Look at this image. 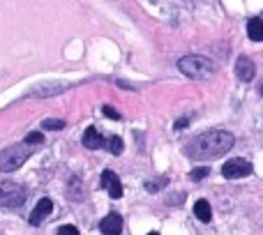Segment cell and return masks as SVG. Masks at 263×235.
<instances>
[{"mask_svg": "<svg viewBox=\"0 0 263 235\" xmlns=\"http://www.w3.org/2000/svg\"><path fill=\"white\" fill-rule=\"evenodd\" d=\"M208 173H210L208 166H196L194 171L190 173V178H192L194 182H199V180H203V178H208Z\"/></svg>", "mask_w": 263, "mask_h": 235, "instance_id": "9a60e30c", "label": "cell"}, {"mask_svg": "<svg viewBox=\"0 0 263 235\" xmlns=\"http://www.w3.org/2000/svg\"><path fill=\"white\" fill-rule=\"evenodd\" d=\"M32 152H35V148H32V145H26V143L5 148L3 152H0V171L12 173V171H16V168H21V164H26Z\"/></svg>", "mask_w": 263, "mask_h": 235, "instance_id": "7a4b0ae2", "label": "cell"}, {"mask_svg": "<svg viewBox=\"0 0 263 235\" xmlns=\"http://www.w3.org/2000/svg\"><path fill=\"white\" fill-rule=\"evenodd\" d=\"M233 134L229 131H205V134H199L190 141V145L185 148V154L194 162H210V159L222 157L224 152L233 148Z\"/></svg>", "mask_w": 263, "mask_h": 235, "instance_id": "6da1fadb", "label": "cell"}, {"mask_svg": "<svg viewBox=\"0 0 263 235\" xmlns=\"http://www.w3.org/2000/svg\"><path fill=\"white\" fill-rule=\"evenodd\" d=\"M252 173V164L247 159L238 157V159H229L227 164L222 166V175L227 180H236V178H245Z\"/></svg>", "mask_w": 263, "mask_h": 235, "instance_id": "5b68a950", "label": "cell"}, {"mask_svg": "<svg viewBox=\"0 0 263 235\" xmlns=\"http://www.w3.org/2000/svg\"><path fill=\"white\" fill-rule=\"evenodd\" d=\"M178 69L190 79H208L215 72V63L203 55H185L178 60Z\"/></svg>", "mask_w": 263, "mask_h": 235, "instance_id": "3957f363", "label": "cell"}, {"mask_svg": "<svg viewBox=\"0 0 263 235\" xmlns=\"http://www.w3.org/2000/svg\"><path fill=\"white\" fill-rule=\"evenodd\" d=\"M236 74H238V79H240V81H252V79H254V74H256V67H254V63H252V58L240 55V58H238V63H236Z\"/></svg>", "mask_w": 263, "mask_h": 235, "instance_id": "ba28073f", "label": "cell"}, {"mask_svg": "<svg viewBox=\"0 0 263 235\" xmlns=\"http://www.w3.org/2000/svg\"><path fill=\"white\" fill-rule=\"evenodd\" d=\"M104 115L111 118V120H118V118H120V113L114 109V106H104Z\"/></svg>", "mask_w": 263, "mask_h": 235, "instance_id": "ac0fdd59", "label": "cell"}, {"mask_svg": "<svg viewBox=\"0 0 263 235\" xmlns=\"http://www.w3.org/2000/svg\"><path fill=\"white\" fill-rule=\"evenodd\" d=\"M42 127H44V129H49V131H58V129H63V127H65V120H55V118H49V120L42 122Z\"/></svg>", "mask_w": 263, "mask_h": 235, "instance_id": "5bb4252c", "label": "cell"}, {"mask_svg": "<svg viewBox=\"0 0 263 235\" xmlns=\"http://www.w3.org/2000/svg\"><path fill=\"white\" fill-rule=\"evenodd\" d=\"M51 210H53V201H51V199H42L40 203L35 205V210L30 212V224H32V226H40L42 219H44Z\"/></svg>", "mask_w": 263, "mask_h": 235, "instance_id": "9c48e42d", "label": "cell"}, {"mask_svg": "<svg viewBox=\"0 0 263 235\" xmlns=\"http://www.w3.org/2000/svg\"><path fill=\"white\" fill-rule=\"evenodd\" d=\"M26 145H32L35 148L37 143H44V136H42V131H30V134L26 136V141H23Z\"/></svg>", "mask_w": 263, "mask_h": 235, "instance_id": "2e32d148", "label": "cell"}, {"mask_svg": "<svg viewBox=\"0 0 263 235\" xmlns=\"http://www.w3.org/2000/svg\"><path fill=\"white\" fill-rule=\"evenodd\" d=\"M100 231L104 235H120L123 233V217L116 214V212L106 214V217L102 219V224H100Z\"/></svg>", "mask_w": 263, "mask_h": 235, "instance_id": "52a82bcc", "label": "cell"}, {"mask_svg": "<svg viewBox=\"0 0 263 235\" xmlns=\"http://www.w3.org/2000/svg\"><path fill=\"white\" fill-rule=\"evenodd\" d=\"M194 214H196V219H201V222L208 224L210 219H213V210H210L208 201H196L194 203Z\"/></svg>", "mask_w": 263, "mask_h": 235, "instance_id": "7c38bea8", "label": "cell"}, {"mask_svg": "<svg viewBox=\"0 0 263 235\" xmlns=\"http://www.w3.org/2000/svg\"><path fill=\"white\" fill-rule=\"evenodd\" d=\"M83 145H86L88 150H97L104 145V139H102V134L95 127H88V129L83 131Z\"/></svg>", "mask_w": 263, "mask_h": 235, "instance_id": "30bf717a", "label": "cell"}, {"mask_svg": "<svg viewBox=\"0 0 263 235\" xmlns=\"http://www.w3.org/2000/svg\"><path fill=\"white\" fill-rule=\"evenodd\" d=\"M100 185L109 191L111 199H120V196H123V185H120L118 175H116L114 171H104V173H102V182H100Z\"/></svg>", "mask_w": 263, "mask_h": 235, "instance_id": "8992f818", "label": "cell"}, {"mask_svg": "<svg viewBox=\"0 0 263 235\" xmlns=\"http://www.w3.org/2000/svg\"><path fill=\"white\" fill-rule=\"evenodd\" d=\"M247 32L254 42H261L263 40V18L261 16H254L247 21Z\"/></svg>", "mask_w": 263, "mask_h": 235, "instance_id": "8fae6325", "label": "cell"}, {"mask_svg": "<svg viewBox=\"0 0 263 235\" xmlns=\"http://www.w3.org/2000/svg\"><path fill=\"white\" fill-rule=\"evenodd\" d=\"M58 235H79V228L77 226H69V224H67V226H60L58 228Z\"/></svg>", "mask_w": 263, "mask_h": 235, "instance_id": "e0dca14e", "label": "cell"}, {"mask_svg": "<svg viewBox=\"0 0 263 235\" xmlns=\"http://www.w3.org/2000/svg\"><path fill=\"white\" fill-rule=\"evenodd\" d=\"M148 235H159V233H148Z\"/></svg>", "mask_w": 263, "mask_h": 235, "instance_id": "d6986e66", "label": "cell"}, {"mask_svg": "<svg viewBox=\"0 0 263 235\" xmlns=\"http://www.w3.org/2000/svg\"><path fill=\"white\" fill-rule=\"evenodd\" d=\"M26 203V189L18 182H0V205L18 208Z\"/></svg>", "mask_w": 263, "mask_h": 235, "instance_id": "277c9868", "label": "cell"}, {"mask_svg": "<svg viewBox=\"0 0 263 235\" xmlns=\"http://www.w3.org/2000/svg\"><path fill=\"white\" fill-rule=\"evenodd\" d=\"M109 152L111 154H120V152H123V139H120V136H111V139H109Z\"/></svg>", "mask_w": 263, "mask_h": 235, "instance_id": "4fadbf2b", "label": "cell"}]
</instances>
